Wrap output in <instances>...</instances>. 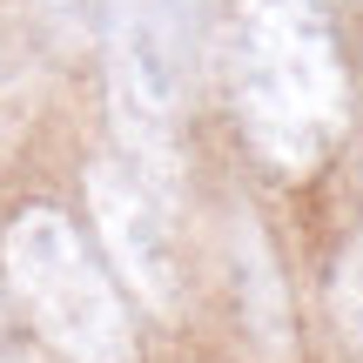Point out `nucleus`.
I'll return each mask as SVG.
<instances>
[{
    "label": "nucleus",
    "instance_id": "423d86ee",
    "mask_svg": "<svg viewBox=\"0 0 363 363\" xmlns=\"http://www.w3.org/2000/svg\"><path fill=\"white\" fill-rule=\"evenodd\" d=\"M330 310H337V330L350 337V350L363 357V222H357L350 249H343L337 276H330Z\"/></svg>",
    "mask_w": 363,
    "mask_h": 363
},
{
    "label": "nucleus",
    "instance_id": "0eeeda50",
    "mask_svg": "<svg viewBox=\"0 0 363 363\" xmlns=\"http://www.w3.org/2000/svg\"><path fill=\"white\" fill-rule=\"evenodd\" d=\"M34 7H48V13H74L81 0H34Z\"/></svg>",
    "mask_w": 363,
    "mask_h": 363
},
{
    "label": "nucleus",
    "instance_id": "7ed1b4c3",
    "mask_svg": "<svg viewBox=\"0 0 363 363\" xmlns=\"http://www.w3.org/2000/svg\"><path fill=\"white\" fill-rule=\"evenodd\" d=\"M208 0H108L101 54H108V108L135 162L169 155L182 115L202 81Z\"/></svg>",
    "mask_w": 363,
    "mask_h": 363
},
{
    "label": "nucleus",
    "instance_id": "f03ea898",
    "mask_svg": "<svg viewBox=\"0 0 363 363\" xmlns=\"http://www.w3.org/2000/svg\"><path fill=\"white\" fill-rule=\"evenodd\" d=\"M0 269L7 289L21 296L34 337L67 363H135V316L121 303V283L108 276V262L94 256V242L81 235V222L54 202L13 208L7 235H0Z\"/></svg>",
    "mask_w": 363,
    "mask_h": 363
},
{
    "label": "nucleus",
    "instance_id": "39448f33",
    "mask_svg": "<svg viewBox=\"0 0 363 363\" xmlns=\"http://www.w3.org/2000/svg\"><path fill=\"white\" fill-rule=\"evenodd\" d=\"M222 262H229V303L242 323L249 350L262 363H296V310H289V283L276 242L249 208H229V235H222Z\"/></svg>",
    "mask_w": 363,
    "mask_h": 363
},
{
    "label": "nucleus",
    "instance_id": "20e7f679",
    "mask_svg": "<svg viewBox=\"0 0 363 363\" xmlns=\"http://www.w3.org/2000/svg\"><path fill=\"white\" fill-rule=\"evenodd\" d=\"M88 208L115 276L148 303V310H175L189 289V262H182V229L175 202L155 182V169L135 155H101L88 162Z\"/></svg>",
    "mask_w": 363,
    "mask_h": 363
},
{
    "label": "nucleus",
    "instance_id": "f257e3e1",
    "mask_svg": "<svg viewBox=\"0 0 363 363\" xmlns=\"http://www.w3.org/2000/svg\"><path fill=\"white\" fill-rule=\"evenodd\" d=\"M229 108L276 182H310L350 135V54L330 0H229Z\"/></svg>",
    "mask_w": 363,
    "mask_h": 363
}]
</instances>
